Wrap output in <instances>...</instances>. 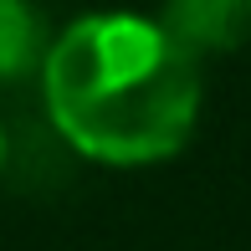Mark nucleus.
<instances>
[{"instance_id":"1","label":"nucleus","mask_w":251,"mask_h":251,"mask_svg":"<svg viewBox=\"0 0 251 251\" xmlns=\"http://www.w3.org/2000/svg\"><path fill=\"white\" fill-rule=\"evenodd\" d=\"M41 102L51 128L82 159L149 169L195 139L205 77L159 16L87 10L51 36Z\"/></svg>"},{"instance_id":"2","label":"nucleus","mask_w":251,"mask_h":251,"mask_svg":"<svg viewBox=\"0 0 251 251\" xmlns=\"http://www.w3.org/2000/svg\"><path fill=\"white\" fill-rule=\"evenodd\" d=\"M159 26L179 41L190 56L236 51L251 31V0H164Z\"/></svg>"},{"instance_id":"3","label":"nucleus","mask_w":251,"mask_h":251,"mask_svg":"<svg viewBox=\"0 0 251 251\" xmlns=\"http://www.w3.org/2000/svg\"><path fill=\"white\" fill-rule=\"evenodd\" d=\"M51 41L41 26V10L31 0H0V87L21 82L26 72H41Z\"/></svg>"},{"instance_id":"4","label":"nucleus","mask_w":251,"mask_h":251,"mask_svg":"<svg viewBox=\"0 0 251 251\" xmlns=\"http://www.w3.org/2000/svg\"><path fill=\"white\" fill-rule=\"evenodd\" d=\"M5 154H10V139H5V123H0V169H5Z\"/></svg>"}]
</instances>
